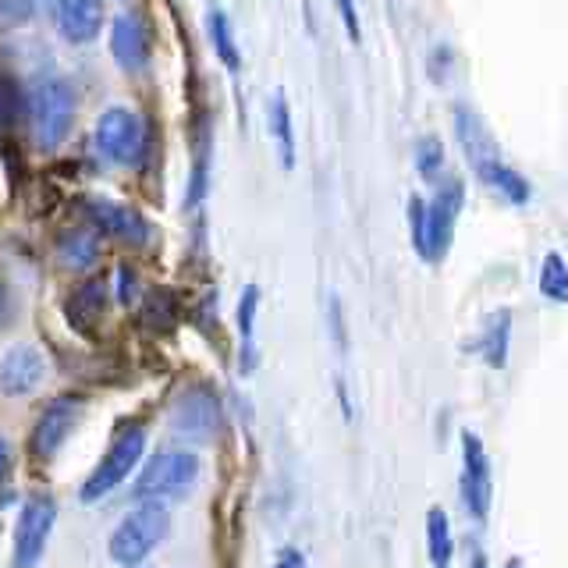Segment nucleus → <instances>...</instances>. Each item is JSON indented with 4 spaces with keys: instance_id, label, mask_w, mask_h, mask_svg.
Wrapping results in <instances>:
<instances>
[{
    "instance_id": "6ab92c4d",
    "label": "nucleus",
    "mask_w": 568,
    "mask_h": 568,
    "mask_svg": "<svg viewBox=\"0 0 568 568\" xmlns=\"http://www.w3.org/2000/svg\"><path fill=\"white\" fill-rule=\"evenodd\" d=\"M426 547H430V561L437 568H448L455 540H452L448 515H444V508H437V505L430 508V515H426Z\"/></svg>"
},
{
    "instance_id": "39448f33",
    "label": "nucleus",
    "mask_w": 568,
    "mask_h": 568,
    "mask_svg": "<svg viewBox=\"0 0 568 568\" xmlns=\"http://www.w3.org/2000/svg\"><path fill=\"white\" fill-rule=\"evenodd\" d=\"M142 452H146V430H142V426H124L111 440V448L103 452V458L97 462V469L89 473V479L82 484V501H100V497L118 490L139 466Z\"/></svg>"
},
{
    "instance_id": "7c9ffc66",
    "label": "nucleus",
    "mask_w": 568,
    "mask_h": 568,
    "mask_svg": "<svg viewBox=\"0 0 568 568\" xmlns=\"http://www.w3.org/2000/svg\"><path fill=\"white\" fill-rule=\"evenodd\" d=\"M129 568H153V565H129Z\"/></svg>"
},
{
    "instance_id": "a878e982",
    "label": "nucleus",
    "mask_w": 568,
    "mask_h": 568,
    "mask_svg": "<svg viewBox=\"0 0 568 568\" xmlns=\"http://www.w3.org/2000/svg\"><path fill=\"white\" fill-rule=\"evenodd\" d=\"M8 316H11V288H8V281L0 277V324H8Z\"/></svg>"
},
{
    "instance_id": "7ed1b4c3",
    "label": "nucleus",
    "mask_w": 568,
    "mask_h": 568,
    "mask_svg": "<svg viewBox=\"0 0 568 568\" xmlns=\"http://www.w3.org/2000/svg\"><path fill=\"white\" fill-rule=\"evenodd\" d=\"M171 529V511L164 501H153V497H146V501H139L124 519L114 526L111 532V558L118 565H142L153 550L164 544Z\"/></svg>"
},
{
    "instance_id": "c85d7f7f",
    "label": "nucleus",
    "mask_w": 568,
    "mask_h": 568,
    "mask_svg": "<svg viewBox=\"0 0 568 568\" xmlns=\"http://www.w3.org/2000/svg\"><path fill=\"white\" fill-rule=\"evenodd\" d=\"M473 568H487V558L479 555V550H476V558H473Z\"/></svg>"
},
{
    "instance_id": "f257e3e1",
    "label": "nucleus",
    "mask_w": 568,
    "mask_h": 568,
    "mask_svg": "<svg viewBox=\"0 0 568 568\" xmlns=\"http://www.w3.org/2000/svg\"><path fill=\"white\" fill-rule=\"evenodd\" d=\"M26 103H29V129H32L36 146L43 153L61 150L71 129H75V114H79L75 85L61 75H47L29 85Z\"/></svg>"
},
{
    "instance_id": "c756f323",
    "label": "nucleus",
    "mask_w": 568,
    "mask_h": 568,
    "mask_svg": "<svg viewBox=\"0 0 568 568\" xmlns=\"http://www.w3.org/2000/svg\"><path fill=\"white\" fill-rule=\"evenodd\" d=\"M505 568H526V565H523V558H508V565H505Z\"/></svg>"
},
{
    "instance_id": "4468645a",
    "label": "nucleus",
    "mask_w": 568,
    "mask_h": 568,
    "mask_svg": "<svg viewBox=\"0 0 568 568\" xmlns=\"http://www.w3.org/2000/svg\"><path fill=\"white\" fill-rule=\"evenodd\" d=\"M47 377V359L36 345H11L0 359V390L11 398L32 395Z\"/></svg>"
},
{
    "instance_id": "aec40b11",
    "label": "nucleus",
    "mask_w": 568,
    "mask_h": 568,
    "mask_svg": "<svg viewBox=\"0 0 568 568\" xmlns=\"http://www.w3.org/2000/svg\"><path fill=\"white\" fill-rule=\"evenodd\" d=\"M206 32H210V43L217 50V58L231 68L239 71V47H235V32H231V22L221 8H210L206 14Z\"/></svg>"
},
{
    "instance_id": "0eeeda50",
    "label": "nucleus",
    "mask_w": 568,
    "mask_h": 568,
    "mask_svg": "<svg viewBox=\"0 0 568 568\" xmlns=\"http://www.w3.org/2000/svg\"><path fill=\"white\" fill-rule=\"evenodd\" d=\"M58 523V501L50 494H32L18 511L14 526V568H36Z\"/></svg>"
},
{
    "instance_id": "f03ea898",
    "label": "nucleus",
    "mask_w": 568,
    "mask_h": 568,
    "mask_svg": "<svg viewBox=\"0 0 568 568\" xmlns=\"http://www.w3.org/2000/svg\"><path fill=\"white\" fill-rule=\"evenodd\" d=\"M455 132H458V142H462V150H466L469 168L476 171L479 182L494 189L497 195H505V200H515V203L529 200V185L505 164V156L494 146V139L487 135L484 121H479L473 111H466V106L455 111Z\"/></svg>"
},
{
    "instance_id": "9d476101",
    "label": "nucleus",
    "mask_w": 568,
    "mask_h": 568,
    "mask_svg": "<svg viewBox=\"0 0 568 568\" xmlns=\"http://www.w3.org/2000/svg\"><path fill=\"white\" fill-rule=\"evenodd\" d=\"M85 221H89V227L97 231V235L114 239V242L142 245L150 239V224H146V217H142L139 210L124 206L118 200H103V195L85 200Z\"/></svg>"
},
{
    "instance_id": "1a4fd4ad",
    "label": "nucleus",
    "mask_w": 568,
    "mask_h": 568,
    "mask_svg": "<svg viewBox=\"0 0 568 568\" xmlns=\"http://www.w3.org/2000/svg\"><path fill=\"white\" fill-rule=\"evenodd\" d=\"M171 430L185 440H213L221 430V402L210 387H185L171 405Z\"/></svg>"
},
{
    "instance_id": "bb28decb",
    "label": "nucleus",
    "mask_w": 568,
    "mask_h": 568,
    "mask_svg": "<svg viewBox=\"0 0 568 568\" xmlns=\"http://www.w3.org/2000/svg\"><path fill=\"white\" fill-rule=\"evenodd\" d=\"M121 302H124V306H132V295H135V277H129V271H124V266H121Z\"/></svg>"
},
{
    "instance_id": "9b49d317",
    "label": "nucleus",
    "mask_w": 568,
    "mask_h": 568,
    "mask_svg": "<svg viewBox=\"0 0 568 568\" xmlns=\"http://www.w3.org/2000/svg\"><path fill=\"white\" fill-rule=\"evenodd\" d=\"M82 398L75 395H61V398H53L43 413H40V423H36V430H32V455L36 458H53L61 448H64V440L75 434V426L82 419Z\"/></svg>"
},
{
    "instance_id": "20e7f679",
    "label": "nucleus",
    "mask_w": 568,
    "mask_h": 568,
    "mask_svg": "<svg viewBox=\"0 0 568 568\" xmlns=\"http://www.w3.org/2000/svg\"><path fill=\"white\" fill-rule=\"evenodd\" d=\"M200 473L203 462L192 448H164L139 473L135 497L139 501H146V497H153V501H174V497H185L195 487Z\"/></svg>"
},
{
    "instance_id": "ddd939ff",
    "label": "nucleus",
    "mask_w": 568,
    "mask_h": 568,
    "mask_svg": "<svg viewBox=\"0 0 568 568\" xmlns=\"http://www.w3.org/2000/svg\"><path fill=\"white\" fill-rule=\"evenodd\" d=\"M462 501L476 523H484L490 508V458L476 434H462Z\"/></svg>"
},
{
    "instance_id": "dca6fc26",
    "label": "nucleus",
    "mask_w": 568,
    "mask_h": 568,
    "mask_svg": "<svg viewBox=\"0 0 568 568\" xmlns=\"http://www.w3.org/2000/svg\"><path fill=\"white\" fill-rule=\"evenodd\" d=\"M58 253H61V263L71 266V271H89L100 256V235L89 227H71L61 235Z\"/></svg>"
},
{
    "instance_id": "cd10ccee",
    "label": "nucleus",
    "mask_w": 568,
    "mask_h": 568,
    "mask_svg": "<svg viewBox=\"0 0 568 568\" xmlns=\"http://www.w3.org/2000/svg\"><path fill=\"white\" fill-rule=\"evenodd\" d=\"M8 466H11V444H8L4 437H0V484H4Z\"/></svg>"
},
{
    "instance_id": "6e6552de",
    "label": "nucleus",
    "mask_w": 568,
    "mask_h": 568,
    "mask_svg": "<svg viewBox=\"0 0 568 568\" xmlns=\"http://www.w3.org/2000/svg\"><path fill=\"white\" fill-rule=\"evenodd\" d=\"M458 203H462V189L458 185L440 189L437 200L426 210L419 203H413V239H416V248L426 260H440L444 248H448Z\"/></svg>"
},
{
    "instance_id": "f3484780",
    "label": "nucleus",
    "mask_w": 568,
    "mask_h": 568,
    "mask_svg": "<svg viewBox=\"0 0 568 568\" xmlns=\"http://www.w3.org/2000/svg\"><path fill=\"white\" fill-rule=\"evenodd\" d=\"M256 310H260V288L248 284L239 302V337H242V373H253L256 366Z\"/></svg>"
},
{
    "instance_id": "f8f14e48",
    "label": "nucleus",
    "mask_w": 568,
    "mask_h": 568,
    "mask_svg": "<svg viewBox=\"0 0 568 568\" xmlns=\"http://www.w3.org/2000/svg\"><path fill=\"white\" fill-rule=\"evenodd\" d=\"M111 58L118 61L121 71H129V75L146 71V64L153 58V40H150L146 18H142L139 11H124V14L114 18V26H111Z\"/></svg>"
},
{
    "instance_id": "4be33fe9",
    "label": "nucleus",
    "mask_w": 568,
    "mask_h": 568,
    "mask_svg": "<svg viewBox=\"0 0 568 568\" xmlns=\"http://www.w3.org/2000/svg\"><path fill=\"white\" fill-rule=\"evenodd\" d=\"M540 292L547 298H555V302H565L568 298V271H565L561 256H547L544 274H540Z\"/></svg>"
},
{
    "instance_id": "5701e85b",
    "label": "nucleus",
    "mask_w": 568,
    "mask_h": 568,
    "mask_svg": "<svg viewBox=\"0 0 568 568\" xmlns=\"http://www.w3.org/2000/svg\"><path fill=\"white\" fill-rule=\"evenodd\" d=\"M505 337H508V331H505V316H501V320H497L494 334H490V352H487V359H490L494 366H501V363H505Z\"/></svg>"
},
{
    "instance_id": "393cba45",
    "label": "nucleus",
    "mask_w": 568,
    "mask_h": 568,
    "mask_svg": "<svg viewBox=\"0 0 568 568\" xmlns=\"http://www.w3.org/2000/svg\"><path fill=\"white\" fill-rule=\"evenodd\" d=\"M337 8H342V14H345L348 36H352V40H359V22H355V4H352V0H337Z\"/></svg>"
},
{
    "instance_id": "a211bd4d",
    "label": "nucleus",
    "mask_w": 568,
    "mask_h": 568,
    "mask_svg": "<svg viewBox=\"0 0 568 568\" xmlns=\"http://www.w3.org/2000/svg\"><path fill=\"white\" fill-rule=\"evenodd\" d=\"M106 310V292L100 281H89L82 288L71 295V306H68V320L75 324L79 331H93L97 320L103 316Z\"/></svg>"
},
{
    "instance_id": "b1692460",
    "label": "nucleus",
    "mask_w": 568,
    "mask_h": 568,
    "mask_svg": "<svg viewBox=\"0 0 568 568\" xmlns=\"http://www.w3.org/2000/svg\"><path fill=\"white\" fill-rule=\"evenodd\" d=\"M274 568H306V558H302L295 547H284L277 555V561H274Z\"/></svg>"
},
{
    "instance_id": "2eb2a0df",
    "label": "nucleus",
    "mask_w": 568,
    "mask_h": 568,
    "mask_svg": "<svg viewBox=\"0 0 568 568\" xmlns=\"http://www.w3.org/2000/svg\"><path fill=\"white\" fill-rule=\"evenodd\" d=\"M53 22L71 47L93 43L103 29V0H53Z\"/></svg>"
},
{
    "instance_id": "423d86ee",
    "label": "nucleus",
    "mask_w": 568,
    "mask_h": 568,
    "mask_svg": "<svg viewBox=\"0 0 568 568\" xmlns=\"http://www.w3.org/2000/svg\"><path fill=\"white\" fill-rule=\"evenodd\" d=\"M93 146L97 153L114 168H132L139 164L142 146H146V129H142V118L129 106H106L97 118L93 129Z\"/></svg>"
},
{
    "instance_id": "412c9836",
    "label": "nucleus",
    "mask_w": 568,
    "mask_h": 568,
    "mask_svg": "<svg viewBox=\"0 0 568 568\" xmlns=\"http://www.w3.org/2000/svg\"><path fill=\"white\" fill-rule=\"evenodd\" d=\"M271 132H274L277 146H281V164L292 168L295 164V132H292V111H288V100H284V93H277L271 100Z\"/></svg>"
}]
</instances>
